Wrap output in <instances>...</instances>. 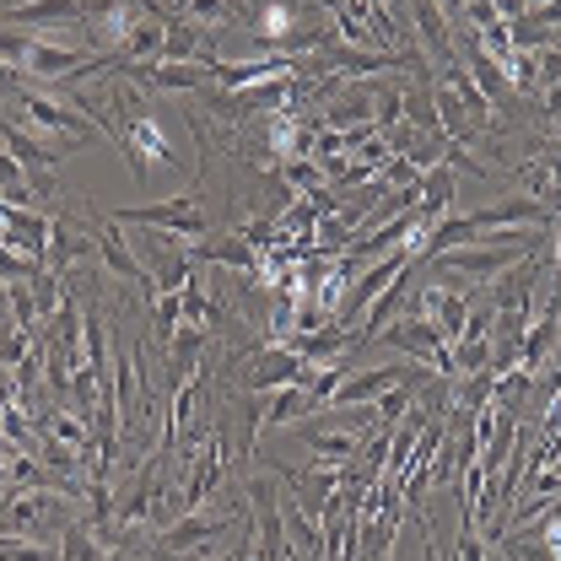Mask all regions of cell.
<instances>
[{"instance_id":"6da1fadb","label":"cell","mask_w":561,"mask_h":561,"mask_svg":"<svg viewBox=\"0 0 561 561\" xmlns=\"http://www.w3.org/2000/svg\"><path fill=\"white\" fill-rule=\"evenodd\" d=\"M16 108H22V119L33 125V130H44V136H60L66 151H81L87 140H98L103 130L81 114V108H66L60 98H49V92H33V87H22L16 98H11Z\"/></svg>"},{"instance_id":"7a4b0ae2","label":"cell","mask_w":561,"mask_h":561,"mask_svg":"<svg viewBox=\"0 0 561 561\" xmlns=\"http://www.w3.org/2000/svg\"><path fill=\"white\" fill-rule=\"evenodd\" d=\"M119 227H157V232H173V238H206L210 216L201 210L195 190L190 195H168V201H151V206H119L108 210Z\"/></svg>"},{"instance_id":"3957f363","label":"cell","mask_w":561,"mask_h":561,"mask_svg":"<svg viewBox=\"0 0 561 561\" xmlns=\"http://www.w3.org/2000/svg\"><path fill=\"white\" fill-rule=\"evenodd\" d=\"M92 232H98V265H103V276L130 280V286H140V297L151 302V297H157V276L136 260V249H130L125 227H119L114 216H103V221H92Z\"/></svg>"},{"instance_id":"277c9868","label":"cell","mask_w":561,"mask_h":561,"mask_svg":"<svg viewBox=\"0 0 561 561\" xmlns=\"http://www.w3.org/2000/svg\"><path fill=\"white\" fill-rule=\"evenodd\" d=\"M308 378H313V367L291 346H254L249 362H243V389H249V394H271V389L308 383Z\"/></svg>"},{"instance_id":"5b68a950","label":"cell","mask_w":561,"mask_h":561,"mask_svg":"<svg viewBox=\"0 0 561 561\" xmlns=\"http://www.w3.org/2000/svg\"><path fill=\"white\" fill-rule=\"evenodd\" d=\"M0 146H5L16 162H22V173H27L33 195H38V201H49V195H55V179H49V168H55L66 151L44 146V140L33 136V130H22V125H11V119H0Z\"/></svg>"},{"instance_id":"8992f818","label":"cell","mask_w":561,"mask_h":561,"mask_svg":"<svg viewBox=\"0 0 561 561\" xmlns=\"http://www.w3.org/2000/svg\"><path fill=\"white\" fill-rule=\"evenodd\" d=\"M383 341H389L394 351H405L411 362H426L437 378H454V351H448V341H443V335H437L421 313H416V319L405 313L400 324H389V330H383Z\"/></svg>"},{"instance_id":"52a82bcc","label":"cell","mask_w":561,"mask_h":561,"mask_svg":"<svg viewBox=\"0 0 561 561\" xmlns=\"http://www.w3.org/2000/svg\"><path fill=\"white\" fill-rule=\"evenodd\" d=\"M416 313L448 341V351H454V341L465 335V324H470V297L459 291V286H443V280H421L416 291Z\"/></svg>"},{"instance_id":"ba28073f","label":"cell","mask_w":561,"mask_h":561,"mask_svg":"<svg viewBox=\"0 0 561 561\" xmlns=\"http://www.w3.org/2000/svg\"><path fill=\"white\" fill-rule=\"evenodd\" d=\"M227 529H238V513H184V518H173L168 529H162V540H157V551L162 557H190V551H201L210 546L216 535H227Z\"/></svg>"},{"instance_id":"9c48e42d","label":"cell","mask_w":561,"mask_h":561,"mask_svg":"<svg viewBox=\"0 0 561 561\" xmlns=\"http://www.w3.org/2000/svg\"><path fill=\"white\" fill-rule=\"evenodd\" d=\"M49 227H55L49 210H27V206H11V201L0 206V243L27 254V260H38V265H44V249H49Z\"/></svg>"},{"instance_id":"30bf717a","label":"cell","mask_w":561,"mask_h":561,"mask_svg":"<svg viewBox=\"0 0 561 561\" xmlns=\"http://www.w3.org/2000/svg\"><path fill=\"white\" fill-rule=\"evenodd\" d=\"M81 260H98V232H92V221L55 216V227H49V249H44V271L66 276L70 265H81Z\"/></svg>"},{"instance_id":"8fae6325","label":"cell","mask_w":561,"mask_h":561,"mask_svg":"<svg viewBox=\"0 0 561 561\" xmlns=\"http://www.w3.org/2000/svg\"><path fill=\"white\" fill-rule=\"evenodd\" d=\"M190 265H227V271H260V249L243 232H206L190 249Z\"/></svg>"},{"instance_id":"7c38bea8","label":"cell","mask_w":561,"mask_h":561,"mask_svg":"<svg viewBox=\"0 0 561 561\" xmlns=\"http://www.w3.org/2000/svg\"><path fill=\"white\" fill-rule=\"evenodd\" d=\"M313 411H319V405H313L308 383H286V389H271V394H260V432L297 426V421H308Z\"/></svg>"},{"instance_id":"4fadbf2b","label":"cell","mask_w":561,"mask_h":561,"mask_svg":"<svg viewBox=\"0 0 561 561\" xmlns=\"http://www.w3.org/2000/svg\"><path fill=\"white\" fill-rule=\"evenodd\" d=\"M411 11H416V38H421V49H426V60L432 66H448L454 60V22L437 11V0H411Z\"/></svg>"},{"instance_id":"5bb4252c","label":"cell","mask_w":561,"mask_h":561,"mask_svg":"<svg viewBox=\"0 0 561 561\" xmlns=\"http://www.w3.org/2000/svg\"><path fill=\"white\" fill-rule=\"evenodd\" d=\"M373 98H378V87L367 92V87H335V98L324 103V130H356V125H373Z\"/></svg>"},{"instance_id":"9a60e30c","label":"cell","mask_w":561,"mask_h":561,"mask_svg":"<svg viewBox=\"0 0 561 561\" xmlns=\"http://www.w3.org/2000/svg\"><path fill=\"white\" fill-rule=\"evenodd\" d=\"M210 330H201V324H179L173 335H168V383L179 389L184 378H195L201 373V351H206Z\"/></svg>"},{"instance_id":"2e32d148","label":"cell","mask_w":561,"mask_h":561,"mask_svg":"<svg viewBox=\"0 0 561 561\" xmlns=\"http://www.w3.org/2000/svg\"><path fill=\"white\" fill-rule=\"evenodd\" d=\"M276 173H280V184H286L291 195H297V190H302V195H319V190H330V184H324V168H319L313 157H280Z\"/></svg>"},{"instance_id":"e0dca14e","label":"cell","mask_w":561,"mask_h":561,"mask_svg":"<svg viewBox=\"0 0 561 561\" xmlns=\"http://www.w3.org/2000/svg\"><path fill=\"white\" fill-rule=\"evenodd\" d=\"M0 561H66L60 540H33V535H0Z\"/></svg>"},{"instance_id":"ac0fdd59","label":"cell","mask_w":561,"mask_h":561,"mask_svg":"<svg viewBox=\"0 0 561 561\" xmlns=\"http://www.w3.org/2000/svg\"><path fill=\"white\" fill-rule=\"evenodd\" d=\"M400 125H405V87H378V98H373V130L389 136Z\"/></svg>"},{"instance_id":"d6986e66","label":"cell","mask_w":561,"mask_h":561,"mask_svg":"<svg viewBox=\"0 0 561 561\" xmlns=\"http://www.w3.org/2000/svg\"><path fill=\"white\" fill-rule=\"evenodd\" d=\"M151 324H157V335H162V346H168V335L184 324V291H157V297H151Z\"/></svg>"},{"instance_id":"ffe728a7","label":"cell","mask_w":561,"mask_h":561,"mask_svg":"<svg viewBox=\"0 0 561 561\" xmlns=\"http://www.w3.org/2000/svg\"><path fill=\"white\" fill-rule=\"evenodd\" d=\"M184 324H201V330H216V302H210L206 280H190V286H184Z\"/></svg>"},{"instance_id":"44dd1931","label":"cell","mask_w":561,"mask_h":561,"mask_svg":"<svg viewBox=\"0 0 561 561\" xmlns=\"http://www.w3.org/2000/svg\"><path fill=\"white\" fill-rule=\"evenodd\" d=\"M60 540H66V546H60V551H66V561H103V540H98L87 524H70Z\"/></svg>"},{"instance_id":"7402d4cb","label":"cell","mask_w":561,"mask_h":561,"mask_svg":"<svg viewBox=\"0 0 561 561\" xmlns=\"http://www.w3.org/2000/svg\"><path fill=\"white\" fill-rule=\"evenodd\" d=\"M33 44H38V33H27V27H0V60L5 66H27V55H33Z\"/></svg>"},{"instance_id":"603a6c76","label":"cell","mask_w":561,"mask_h":561,"mask_svg":"<svg viewBox=\"0 0 561 561\" xmlns=\"http://www.w3.org/2000/svg\"><path fill=\"white\" fill-rule=\"evenodd\" d=\"M238 0H179L173 11L179 16H190V22H201V27H216V22H227V11H232Z\"/></svg>"},{"instance_id":"cb8c5ba5","label":"cell","mask_w":561,"mask_h":561,"mask_svg":"<svg viewBox=\"0 0 561 561\" xmlns=\"http://www.w3.org/2000/svg\"><path fill=\"white\" fill-rule=\"evenodd\" d=\"M411 394H416V383H400V389H389V394L378 400V426H400L405 405H411Z\"/></svg>"},{"instance_id":"d4e9b609","label":"cell","mask_w":561,"mask_h":561,"mask_svg":"<svg viewBox=\"0 0 561 561\" xmlns=\"http://www.w3.org/2000/svg\"><path fill=\"white\" fill-rule=\"evenodd\" d=\"M454 557L459 561H486L491 557V546L481 540V529H476V524H465V535L454 540Z\"/></svg>"},{"instance_id":"484cf974","label":"cell","mask_w":561,"mask_h":561,"mask_svg":"<svg viewBox=\"0 0 561 561\" xmlns=\"http://www.w3.org/2000/svg\"><path fill=\"white\" fill-rule=\"evenodd\" d=\"M22 87H27V76H22L16 66H5V60H0V98H16Z\"/></svg>"},{"instance_id":"4316f807","label":"cell","mask_w":561,"mask_h":561,"mask_svg":"<svg viewBox=\"0 0 561 561\" xmlns=\"http://www.w3.org/2000/svg\"><path fill=\"white\" fill-rule=\"evenodd\" d=\"M557 125H561V81L546 87V130H557Z\"/></svg>"},{"instance_id":"83f0119b","label":"cell","mask_w":561,"mask_h":561,"mask_svg":"<svg viewBox=\"0 0 561 561\" xmlns=\"http://www.w3.org/2000/svg\"><path fill=\"white\" fill-rule=\"evenodd\" d=\"M491 5H496V16H502V22H518V16H529V5H524V0H491Z\"/></svg>"},{"instance_id":"f1b7e54d","label":"cell","mask_w":561,"mask_h":561,"mask_svg":"<svg viewBox=\"0 0 561 561\" xmlns=\"http://www.w3.org/2000/svg\"><path fill=\"white\" fill-rule=\"evenodd\" d=\"M437 11H443V16H448V22H454V27H459V22H465V0H437Z\"/></svg>"},{"instance_id":"f546056e","label":"cell","mask_w":561,"mask_h":561,"mask_svg":"<svg viewBox=\"0 0 561 561\" xmlns=\"http://www.w3.org/2000/svg\"><path fill=\"white\" fill-rule=\"evenodd\" d=\"M551 271L561 276V221H551Z\"/></svg>"},{"instance_id":"4dcf8cb0","label":"cell","mask_w":561,"mask_h":561,"mask_svg":"<svg viewBox=\"0 0 561 561\" xmlns=\"http://www.w3.org/2000/svg\"><path fill=\"white\" fill-rule=\"evenodd\" d=\"M103 561H136V557H130L125 546H108V551H103Z\"/></svg>"},{"instance_id":"1f68e13d","label":"cell","mask_w":561,"mask_h":561,"mask_svg":"<svg viewBox=\"0 0 561 561\" xmlns=\"http://www.w3.org/2000/svg\"><path fill=\"white\" fill-rule=\"evenodd\" d=\"M0 297H5V280H0Z\"/></svg>"}]
</instances>
